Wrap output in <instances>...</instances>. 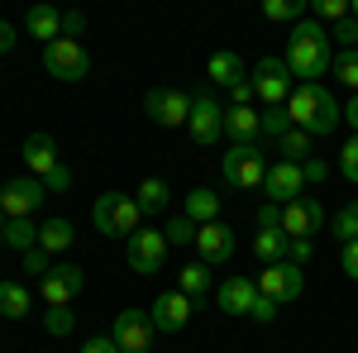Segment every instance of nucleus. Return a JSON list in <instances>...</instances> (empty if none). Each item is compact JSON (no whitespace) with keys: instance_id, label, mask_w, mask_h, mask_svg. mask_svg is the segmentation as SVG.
Here are the masks:
<instances>
[{"instance_id":"1","label":"nucleus","mask_w":358,"mask_h":353,"mask_svg":"<svg viewBox=\"0 0 358 353\" xmlns=\"http://www.w3.org/2000/svg\"><path fill=\"white\" fill-rule=\"evenodd\" d=\"M330 29H320L315 20H301L292 24V38H287V72L301 77V86H320V77L334 67V53H330Z\"/></svg>"},{"instance_id":"2","label":"nucleus","mask_w":358,"mask_h":353,"mask_svg":"<svg viewBox=\"0 0 358 353\" xmlns=\"http://www.w3.org/2000/svg\"><path fill=\"white\" fill-rule=\"evenodd\" d=\"M224 315H248V320H258V325H273L277 320V305L263 291H258V282H248V277H229L220 282V291H215Z\"/></svg>"},{"instance_id":"3","label":"nucleus","mask_w":358,"mask_h":353,"mask_svg":"<svg viewBox=\"0 0 358 353\" xmlns=\"http://www.w3.org/2000/svg\"><path fill=\"white\" fill-rule=\"evenodd\" d=\"M91 219H96L101 234H110V239H129L138 224H143V210H138L134 196H124V191H106V196L91 206Z\"/></svg>"},{"instance_id":"4","label":"nucleus","mask_w":358,"mask_h":353,"mask_svg":"<svg viewBox=\"0 0 358 353\" xmlns=\"http://www.w3.org/2000/svg\"><path fill=\"white\" fill-rule=\"evenodd\" d=\"M220 177L229 182V187H239V191L263 187V177H268L263 148H258V143H234V148L224 153V163H220Z\"/></svg>"},{"instance_id":"5","label":"nucleus","mask_w":358,"mask_h":353,"mask_svg":"<svg viewBox=\"0 0 358 353\" xmlns=\"http://www.w3.org/2000/svg\"><path fill=\"white\" fill-rule=\"evenodd\" d=\"M143 110H148V120H153L158 129H177V124L192 120V96L177 91V86H153V91L143 96Z\"/></svg>"},{"instance_id":"6","label":"nucleus","mask_w":358,"mask_h":353,"mask_svg":"<svg viewBox=\"0 0 358 353\" xmlns=\"http://www.w3.org/2000/svg\"><path fill=\"white\" fill-rule=\"evenodd\" d=\"M253 282H258V291L273 301V305H287V301H296L306 291L301 268H296V263H287V258H282V263H268V268H258Z\"/></svg>"},{"instance_id":"7","label":"nucleus","mask_w":358,"mask_h":353,"mask_svg":"<svg viewBox=\"0 0 358 353\" xmlns=\"http://www.w3.org/2000/svg\"><path fill=\"white\" fill-rule=\"evenodd\" d=\"M320 229H330V215L315 196H301L292 206H282V234L287 239H315Z\"/></svg>"},{"instance_id":"8","label":"nucleus","mask_w":358,"mask_h":353,"mask_svg":"<svg viewBox=\"0 0 358 353\" xmlns=\"http://www.w3.org/2000/svg\"><path fill=\"white\" fill-rule=\"evenodd\" d=\"M43 67L53 72L57 82H82L86 72H91V53H86L77 38H57L43 48Z\"/></svg>"},{"instance_id":"9","label":"nucleus","mask_w":358,"mask_h":353,"mask_svg":"<svg viewBox=\"0 0 358 353\" xmlns=\"http://www.w3.org/2000/svg\"><path fill=\"white\" fill-rule=\"evenodd\" d=\"M43 196H48V187L38 177H10L0 187V210H5V219H29L43 206Z\"/></svg>"},{"instance_id":"10","label":"nucleus","mask_w":358,"mask_h":353,"mask_svg":"<svg viewBox=\"0 0 358 353\" xmlns=\"http://www.w3.org/2000/svg\"><path fill=\"white\" fill-rule=\"evenodd\" d=\"M153 334H158V329L148 320V310H134V305L120 310L115 325H110V339L120 344V353H148L153 349Z\"/></svg>"},{"instance_id":"11","label":"nucleus","mask_w":358,"mask_h":353,"mask_svg":"<svg viewBox=\"0 0 358 353\" xmlns=\"http://www.w3.org/2000/svg\"><path fill=\"white\" fill-rule=\"evenodd\" d=\"M253 91H258L263 110L287 106V96H292V72H287V62H282V57H263V62L253 67Z\"/></svg>"},{"instance_id":"12","label":"nucleus","mask_w":358,"mask_h":353,"mask_svg":"<svg viewBox=\"0 0 358 353\" xmlns=\"http://www.w3.org/2000/svg\"><path fill=\"white\" fill-rule=\"evenodd\" d=\"M82 291H86V272L77 263H53V272L38 282V296L48 305H72Z\"/></svg>"},{"instance_id":"13","label":"nucleus","mask_w":358,"mask_h":353,"mask_svg":"<svg viewBox=\"0 0 358 353\" xmlns=\"http://www.w3.org/2000/svg\"><path fill=\"white\" fill-rule=\"evenodd\" d=\"M263 191H268V206H292L306 196V177L301 163H268V177H263Z\"/></svg>"},{"instance_id":"14","label":"nucleus","mask_w":358,"mask_h":353,"mask_svg":"<svg viewBox=\"0 0 358 353\" xmlns=\"http://www.w3.org/2000/svg\"><path fill=\"white\" fill-rule=\"evenodd\" d=\"M167 263V234L163 229H134L129 234V268L134 272H158Z\"/></svg>"},{"instance_id":"15","label":"nucleus","mask_w":358,"mask_h":353,"mask_svg":"<svg viewBox=\"0 0 358 353\" xmlns=\"http://www.w3.org/2000/svg\"><path fill=\"white\" fill-rule=\"evenodd\" d=\"M234 248H239V244H234V229H229V224H220V219L196 229V253H201V263H206V268L229 263V258H234Z\"/></svg>"},{"instance_id":"16","label":"nucleus","mask_w":358,"mask_h":353,"mask_svg":"<svg viewBox=\"0 0 358 353\" xmlns=\"http://www.w3.org/2000/svg\"><path fill=\"white\" fill-rule=\"evenodd\" d=\"M187 129H192L196 143H215V138L224 134V110L215 96H192V120H187Z\"/></svg>"},{"instance_id":"17","label":"nucleus","mask_w":358,"mask_h":353,"mask_svg":"<svg viewBox=\"0 0 358 353\" xmlns=\"http://www.w3.org/2000/svg\"><path fill=\"white\" fill-rule=\"evenodd\" d=\"M148 320H153L158 334H177V329H187V320H192V296H187V291H163V296L153 301Z\"/></svg>"},{"instance_id":"18","label":"nucleus","mask_w":358,"mask_h":353,"mask_svg":"<svg viewBox=\"0 0 358 353\" xmlns=\"http://www.w3.org/2000/svg\"><path fill=\"white\" fill-rule=\"evenodd\" d=\"M24 167H29V177H48V172H57V143H53V134H29L24 138Z\"/></svg>"},{"instance_id":"19","label":"nucleus","mask_w":358,"mask_h":353,"mask_svg":"<svg viewBox=\"0 0 358 353\" xmlns=\"http://www.w3.org/2000/svg\"><path fill=\"white\" fill-rule=\"evenodd\" d=\"M24 29H29V38H38V43L48 48V43L62 38V10H53V5H29Z\"/></svg>"},{"instance_id":"20","label":"nucleus","mask_w":358,"mask_h":353,"mask_svg":"<svg viewBox=\"0 0 358 353\" xmlns=\"http://www.w3.org/2000/svg\"><path fill=\"white\" fill-rule=\"evenodd\" d=\"M224 134L234 138V143H258L263 138V110H253V106L224 110Z\"/></svg>"},{"instance_id":"21","label":"nucleus","mask_w":358,"mask_h":353,"mask_svg":"<svg viewBox=\"0 0 358 353\" xmlns=\"http://www.w3.org/2000/svg\"><path fill=\"white\" fill-rule=\"evenodd\" d=\"M315 106H320V86H292V96H287V120H292V129H306L310 134V124H315Z\"/></svg>"},{"instance_id":"22","label":"nucleus","mask_w":358,"mask_h":353,"mask_svg":"<svg viewBox=\"0 0 358 353\" xmlns=\"http://www.w3.org/2000/svg\"><path fill=\"white\" fill-rule=\"evenodd\" d=\"M206 77H210L215 86H229V91H234V86H244V82H248L244 57H239V53H229V48H220V53L206 62Z\"/></svg>"},{"instance_id":"23","label":"nucleus","mask_w":358,"mask_h":353,"mask_svg":"<svg viewBox=\"0 0 358 353\" xmlns=\"http://www.w3.org/2000/svg\"><path fill=\"white\" fill-rule=\"evenodd\" d=\"M182 215L192 219V224H215V219H220V196H215L210 187L187 191V206H182Z\"/></svg>"},{"instance_id":"24","label":"nucleus","mask_w":358,"mask_h":353,"mask_svg":"<svg viewBox=\"0 0 358 353\" xmlns=\"http://www.w3.org/2000/svg\"><path fill=\"white\" fill-rule=\"evenodd\" d=\"M344 124V106L334 101L330 91L320 86V106H315V124H310V138H325V134H334Z\"/></svg>"},{"instance_id":"25","label":"nucleus","mask_w":358,"mask_h":353,"mask_svg":"<svg viewBox=\"0 0 358 353\" xmlns=\"http://www.w3.org/2000/svg\"><path fill=\"white\" fill-rule=\"evenodd\" d=\"M72 239H77L72 219H48V224H38V248H43L48 258L62 253V248H72Z\"/></svg>"},{"instance_id":"26","label":"nucleus","mask_w":358,"mask_h":353,"mask_svg":"<svg viewBox=\"0 0 358 353\" xmlns=\"http://www.w3.org/2000/svg\"><path fill=\"white\" fill-rule=\"evenodd\" d=\"M253 258L268 268V263H282L287 258V234L282 229H258L253 234Z\"/></svg>"},{"instance_id":"27","label":"nucleus","mask_w":358,"mask_h":353,"mask_svg":"<svg viewBox=\"0 0 358 353\" xmlns=\"http://www.w3.org/2000/svg\"><path fill=\"white\" fill-rule=\"evenodd\" d=\"M177 291H187L192 301H206V291H210V268H206V263L177 268Z\"/></svg>"},{"instance_id":"28","label":"nucleus","mask_w":358,"mask_h":353,"mask_svg":"<svg viewBox=\"0 0 358 353\" xmlns=\"http://www.w3.org/2000/svg\"><path fill=\"white\" fill-rule=\"evenodd\" d=\"M29 310V287H20V282H0V315L5 320H24Z\"/></svg>"},{"instance_id":"29","label":"nucleus","mask_w":358,"mask_h":353,"mask_svg":"<svg viewBox=\"0 0 358 353\" xmlns=\"http://www.w3.org/2000/svg\"><path fill=\"white\" fill-rule=\"evenodd\" d=\"M134 201H138V210H143V215H158V210H167V182H163V177H143Z\"/></svg>"},{"instance_id":"30","label":"nucleus","mask_w":358,"mask_h":353,"mask_svg":"<svg viewBox=\"0 0 358 353\" xmlns=\"http://www.w3.org/2000/svg\"><path fill=\"white\" fill-rule=\"evenodd\" d=\"M310 143L315 138L306 134V129H287V134L277 138V153H282V163H306L310 158Z\"/></svg>"},{"instance_id":"31","label":"nucleus","mask_w":358,"mask_h":353,"mask_svg":"<svg viewBox=\"0 0 358 353\" xmlns=\"http://www.w3.org/2000/svg\"><path fill=\"white\" fill-rule=\"evenodd\" d=\"M0 244H10L15 253H29V248H38V224H34V219H10Z\"/></svg>"},{"instance_id":"32","label":"nucleus","mask_w":358,"mask_h":353,"mask_svg":"<svg viewBox=\"0 0 358 353\" xmlns=\"http://www.w3.org/2000/svg\"><path fill=\"white\" fill-rule=\"evenodd\" d=\"M306 10H310L306 0H263V15L277 20V24H301Z\"/></svg>"},{"instance_id":"33","label":"nucleus","mask_w":358,"mask_h":353,"mask_svg":"<svg viewBox=\"0 0 358 353\" xmlns=\"http://www.w3.org/2000/svg\"><path fill=\"white\" fill-rule=\"evenodd\" d=\"M43 329H48V334H57V339H62V334H72V329H77L72 305H48V310H43Z\"/></svg>"},{"instance_id":"34","label":"nucleus","mask_w":358,"mask_h":353,"mask_svg":"<svg viewBox=\"0 0 358 353\" xmlns=\"http://www.w3.org/2000/svg\"><path fill=\"white\" fill-rule=\"evenodd\" d=\"M330 234L339 239V244H354L358 239V206H344V210L330 219Z\"/></svg>"},{"instance_id":"35","label":"nucleus","mask_w":358,"mask_h":353,"mask_svg":"<svg viewBox=\"0 0 358 353\" xmlns=\"http://www.w3.org/2000/svg\"><path fill=\"white\" fill-rule=\"evenodd\" d=\"M330 72L358 96V48H349V53H334V67H330Z\"/></svg>"},{"instance_id":"36","label":"nucleus","mask_w":358,"mask_h":353,"mask_svg":"<svg viewBox=\"0 0 358 353\" xmlns=\"http://www.w3.org/2000/svg\"><path fill=\"white\" fill-rule=\"evenodd\" d=\"M196 229H201V224H192L187 215H172V219H167V248L196 244Z\"/></svg>"},{"instance_id":"37","label":"nucleus","mask_w":358,"mask_h":353,"mask_svg":"<svg viewBox=\"0 0 358 353\" xmlns=\"http://www.w3.org/2000/svg\"><path fill=\"white\" fill-rule=\"evenodd\" d=\"M287 129H292V120H287V106H273V110H263V138H282L287 134Z\"/></svg>"},{"instance_id":"38","label":"nucleus","mask_w":358,"mask_h":353,"mask_svg":"<svg viewBox=\"0 0 358 353\" xmlns=\"http://www.w3.org/2000/svg\"><path fill=\"white\" fill-rule=\"evenodd\" d=\"M310 15H315V24H320V20L339 24V20L349 15V0H310Z\"/></svg>"},{"instance_id":"39","label":"nucleus","mask_w":358,"mask_h":353,"mask_svg":"<svg viewBox=\"0 0 358 353\" xmlns=\"http://www.w3.org/2000/svg\"><path fill=\"white\" fill-rule=\"evenodd\" d=\"M330 43H339L344 53H349V48H358V20H354V15H344V20L330 29Z\"/></svg>"},{"instance_id":"40","label":"nucleus","mask_w":358,"mask_h":353,"mask_svg":"<svg viewBox=\"0 0 358 353\" xmlns=\"http://www.w3.org/2000/svg\"><path fill=\"white\" fill-rule=\"evenodd\" d=\"M339 172H344V177H349V182L358 187V134L349 138L344 148H339Z\"/></svg>"},{"instance_id":"41","label":"nucleus","mask_w":358,"mask_h":353,"mask_svg":"<svg viewBox=\"0 0 358 353\" xmlns=\"http://www.w3.org/2000/svg\"><path fill=\"white\" fill-rule=\"evenodd\" d=\"M301 177H306V187H325V177H330V163L310 153V158L301 163Z\"/></svg>"},{"instance_id":"42","label":"nucleus","mask_w":358,"mask_h":353,"mask_svg":"<svg viewBox=\"0 0 358 353\" xmlns=\"http://www.w3.org/2000/svg\"><path fill=\"white\" fill-rule=\"evenodd\" d=\"M24 272H29V277H38V282H43V277L53 272V258H48L43 248H29V253H24Z\"/></svg>"},{"instance_id":"43","label":"nucleus","mask_w":358,"mask_h":353,"mask_svg":"<svg viewBox=\"0 0 358 353\" xmlns=\"http://www.w3.org/2000/svg\"><path fill=\"white\" fill-rule=\"evenodd\" d=\"M82 34H86V15L82 10H67V15H62V38H77V43H82Z\"/></svg>"},{"instance_id":"44","label":"nucleus","mask_w":358,"mask_h":353,"mask_svg":"<svg viewBox=\"0 0 358 353\" xmlns=\"http://www.w3.org/2000/svg\"><path fill=\"white\" fill-rule=\"evenodd\" d=\"M310 253H315L310 239H287V263H296V268H301V263H310Z\"/></svg>"},{"instance_id":"45","label":"nucleus","mask_w":358,"mask_h":353,"mask_svg":"<svg viewBox=\"0 0 358 353\" xmlns=\"http://www.w3.org/2000/svg\"><path fill=\"white\" fill-rule=\"evenodd\" d=\"M339 268H344V277H349V282H358V239H354V244H344V253H339Z\"/></svg>"},{"instance_id":"46","label":"nucleus","mask_w":358,"mask_h":353,"mask_svg":"<svg viewBox=\"0 0 358 353\" xmlns=\"http://www.w3.org/2000/svg\"><path fill=\"white\" fill-rule=\"evenodd\" d=\"M82 353H120V344H115L110 334H96V339H86Z\"/></svg>"},{"instance_id":"47","label":"nucleus","mask_w":358,"mask_h":353,"mask_svg":"<svg viewBox=\"0 0 358 353\" xmlns=\"http://www.w3.org/2000/svg\"><path fill=\"white\" fill-rule=\"evenodd\" d=\"M258 229H282V206H263L258 210Z\"/></svg>"},{"instance_id":"48","label":"nucleus","mask_w":358,"mask_h":353,"mask_svg":"<svg viewBox=\"0 0 358 353\" xmlns=\"http://www.w3.org/2000/svg\"><path fill=\"white\" fill-rule=\"evenodd\" d=\"M43 187H48V191H67V187H72V172H67V167H57V172L43 177Z\"/></svg>"},{"instance_id":"49","label":"nucleus","mask_w":358,"mask_h":353,"mask_svg":"<svg viewBox=\"0 0 358 353\" xmlns=\"http://www.w3.org/2000/svg\"><path fill=\"white\" fill-rule=\"evenodd\" d=\"M258 101V91H253V77H248L244 86H234V106H253Z\"/></svg>"},{"instance_id":"50","label":"nucleus","mask_w":358,"mask_h":353,"mask_svg":"<svg viewBox=\"0 0 358 353\" xmlns=\"http://www.w3.org/2000/svg\"><path fill=\"white\" fill-rule=\"evenodd\" d=\"M0 53H15V24L0 20Z\"/></svg>"},{"instance_id":"51","label":"nucleus","mask_w":358,"mask_h":353,"mask_svg":"<svg viewBox=\"0 0 358 353\" xmlns=\"http://www.w3.org/2000/svg\"><path fill=\"white\" fill-rule=\"evenodd\" d=\"M344 124L358 134V96H349V106H344Z\"/></svg>"},{"instance_id":"52","label":"nucleus","mask_w":358,"mask_h":353,"mask_svg":"<svg viewBox=\"0 0 358 353\" xmlns=\"http://www.w3.org/2000/svg\"><path fill=\"white\" fill-rule=\"evenodd\" d=\"M5 224H10V219H5V210H0V239H5Z\"/></svg>"},{"instance_id":"53","label":"nucleus","mask_w":358,"mask_h":353,"mask_svg":"<svg viewBox=\"0 0 358 353\" xmlns=\"http://www.w3.org/2000/svg\"><path fill=\"white\" fill-rule=\"evenodd\" d=\"M349 15H354V20H358V0H354V5H349Z\"/></svg>"}]
</instances>
